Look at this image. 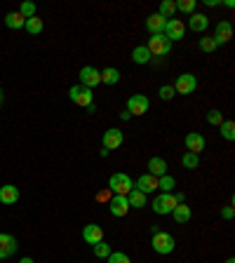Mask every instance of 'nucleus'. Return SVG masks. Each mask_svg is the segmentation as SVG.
<instances>
[{"instance_id":"obj_29","label":"nucleus","mask_w":235,"mask_h":263,"mask_svg":"<svg viewBox=\"0 0 235 263\" xmlns=\"http://www.w3.org/2000/svg\"><path fill=\"white\" fill-rule=\"evenodd\" d=\"M181 164H184L186 170H197V167H200V155L184 153V158H181Z\"/></svg>"},{"instance_id":"obj_18","label":"nucleus","mask_w":235,"mask_h":263,"mask_svg":"<svg viewBox=\"0 0 235 263\" xmlns=\"http://www.w3.org/2000/svg\"><path fill=\"white\" fill-rule=\"evenodd\" d=\"M207 26H209V16L203 14V12H193L191 19H188V28L195 33H205Z\"/></svg>"},{"instance_id":"obj_16","label":"nucleus","mask_w":235,"mask_h":263,"mask_svg":"<svg viewBox=\"0 0 235 263\" xmlns=\"http://www.w3.org/2000/svg\"><path fill=\"white\" fill-rule=\"evenodd\" d=\"M19 188L12 186V183H5V186H0V204H14L19 202Z\"/></svg>"},{"instance_id":"obj_42","label":"nucleus","mask_w":235,"mask_h":263,"mask_svg":"<svg viewBox=\"0 0 235 263\" xmlns=\"http://www.w3.org/2000/svg\"><path fill=\"white\" fill-rule=\"evenodd\" d=\"M19 263H35V261H33V258H28V256H26V258H22V261H19Z\"/></svg>"},{"instance_id":"obj_26","label":"nucleus","mask_w":235,"mask_h":263,"mask_svg":"<svg viewBox=\"0 0 235 263\" xmlns=\"http://www.w3.org/2000/svg\"><path fill=\"white\" fill-rule=\"evenodd\" d=\"M158 14L162 16V19H174V14H176V3H174V0H162V3H160Z\"/></svg>"},{"instance_id":"obj_24","label":"nucleus","mask_w":235,"mask_h":263,"mask_svg":"<svg viewBox=\"0 0 235 263\" xmlns=\"http://www.w3.org/2000/svg\"><path fill=\"white\" fill-rule=\"evenodd\" d=\"M24 24H26V19H24L19 12H10V14L5 16V26L12 28V31H19V28H24Z\"/></svg>"},{"instance_id":"obj_19","label":"nucleus","mask_w":235,"mask_h":263,"mask_svg":"<svg viewBox=\"0 0 235 263\" xmlns=\"http://www.w3.org/2000/svg\"><path fill=\"white\" fill-rule=\"evenodd\" d=\"M165 24H167V19H162L158 12H155V14H151V16H146V28H148V33H151V35L162 33L165 31Z\"/></svg>"},{"instance_id":"obj_30","label":"nucleus","mask_w":235,"mask_h":263,"mask_svg":"<svg viewBox=\"0 0 235 263\" xmlns=\"http://www.w3.org/2000/svg\"><path fill=\"white\" fill-rule=\"evenodd\" d=\"M219 127H221V137H224L226 141H233L235 139V122L233 120H224Z\"/></svg>"},{"instance_id":"obj_22","label":"nucleus","mask_w":235,"mask_h":263,"mask_svg":"<svg viewBox=\"0 0 235 263\" xmlns=\"http://www.w3.org/2000/svg\"><path fill=\"white\" fill-rule=\"evenodd\" d=\"M127 202H130V207L141 209V207H146V195H143L141 191H137V188H132V191L127 193Z\"/></svg>"},{"instance_id":"obj_3","label":"nucleus","mask_w":235,"mask_h":263,"mask_svg":"<svg viewBox=\"0 0 235 263\" xmlns=\"http://www.w3.org/2000/svg\"><path fill=\"white\" fill-rule=\"evenodd\" d=\"M146 49L151 52V57H167L172 52V43L165 38V33H158V35H151V38H148Z\"/></svg>"},{"instance_id":"obj_36","label":"nucleus","mask_w":235,"mask_h":263,"mask_svg":"<svg viewBox=\"0 0 235 263\" xmlns=\"http://www.w3.org/2000/svg\"><path fill=\"white\" fill-rule=\"evenodd\" d=\"M19 14H22L24 19L35 16V5H33V3H22V5H19Z\"/></svg>"},{"instance_id":"obj_8","label":"nucleus","mask_w":235,"mask_h":263,"mask_svg":"<svg viewBox=\"0 0 235 263\" xmlns=\"http://www.w3.org/2000/svg\"><path fill=\"white\" fill-rule=\"evenodd\" d=\"M165 38L170 40V43H176V40H184V33H186V26L181 19H167L165 24Z\"/></svg>"},{"instance_id":"obj_12","label":"nucleus","mask_w":235,"mask_h":263,"mask_svg":"<svg viewBox=\"0 0 235 263\" xmlns=\"http://www.w3.org/2000/svg\"><path fill=\"white\" fill-rule=\"evenodd\" d=\"M184 143H186L188 153H195L200 155L205 151V146H207V141H205L203 134H197V132H191V134H186V139H184Z\"/></svg>"},{"instance_id":"obj_38","label":"nucleus","mask_w":235,"mask_h":263,"mask_svg":"<svg viewBox=\"0 0 235 263\" xmlns=\"http://www.w3.org/2000/svg\"><path fill=\"white\" fill-rule=\"evenodd\" d=\"M221 216H224L226 221H230V219H233V216H235V209H233V204H228V207H224V209H221Z\"/></svg>"},{"instance_id":"obj_41","label":"nucleus","mask_w":235,"mask_h":263,"mask_svg":"<svg viewBox=\"0 0 235 263\" xmlns=\"http://www.w3.org/2000/svg\"><path fill=\"white\" fill-rule=\"evenodd\" d=\"M205 5H207V7H216V5H219V0H205Z\"/></svg>"},{"instance_id":"obj_10","label":"nucleus","mask_w":235,"mask_h":263,"mask_svg":"<svg viewBox=\"0 0 235 263\" xmlns=\"http://www.w3.org/2000/svg\"><path fill=\"white\" fill-rule=\"evenodd\" d=\"M122 141H125V134H122L118 127H111V129L104 132V139H101V143H104V146H101V148H106V151L111 153V151H115V148H120Z\"/></svg>"},{"instance_id":"obj_23","label":"nucleus","mask_w":235,"mask_h":263,"mask_svg":"<svg viewBox=\"0 0 235 263\" xmlns=\"http://www.w3.org/2000/svg\"><path fill=\"white\" fill-rule=\"evenodd\" d=\"M151 59H153V57H151V52L146 49V45H139V47L132 49V61H134V64H148Z\"/></svg>"},{"instance_id":"obj_37","label":"nucleus","mask_w":235,"mask_h":263,"mask_svg":"<svg viewBox=\"0 0 235 263\" xmlns=\"http://www.w3.org/2000/svg\"><path fill=\"white\" fill-rule=\"evenodd\" d=\"M109 263H132L130 261V256H127L125 252H111V256L106 258Z\"/></svg>"},{"instance_id":"obj_40","label":"nucleus","mask_w":235,"mask_h":263,"mask_svg":"<svg viewBox=\"0 0 235 263\" xmlns=\"http://www.w3.org/2000/svg\"><path fill=\"white\" fill-rule=\"evenodd\" d=\"M130 118H132V115H130V110H122V113H120V120H130Z\"/></svg>"},{"instance_id":"obj_32","label":"nucleus","mask_w":235,"mask_h":263,"mask_svg":"<svg viewBox=\"0 0 235 263\" xmlns=\"http://www.w3.org/2000/svg\"><path fill=\"white\" fill-rule=\"evenodd\" d=\"M92 247H94V256H97V258H109L111 256V247L106 245L104 240L97 242V245H92Z\"/></svg>"},{"instance_id":"obj_35","label":"nucleus","mask_w":235,"mask_h":263,"mask_svg":"<svg viewBox=\"0 0 235 263\" xmlns=\"http://www.w3.org/2000/svg\"><path fill=\"white\" fill-rule=\"evenodd\" d=\"M158 97L162 99V101H170V99L176 97V92H174V87H172V85H162V87L158 89Z\"/></svg>"},{"instance_id":"obj_20","label":"nucleus","mask_w":235,"mask_h":263,"mask_svg":"<svg viewBox=\"0 0 235 263\" xmlns=\"http://www.w3.org/2000/svg\"><path fill=\"white\" fill-rule=\"evenodd\" d=\"M191 216H193V212H191V207H188L186 202L176 204L174 212H172V219H174L176 223H188V221H191Z\"/></svg>"},{"instance_id":"obj_34","label":"nucleus","mask_w":235,"mask_h":263,"mask_svg":"<svg viewBox=\"0 0 235 263\" xmlns=\"http://www.w3.org/2000/svg\"><path fill=\"white\" fill-rule=\"evenodd\" d=\"M207 122H209V125H214V127H219L221 122H224V115H221V110H216V108L207 110Z\"/></svg>"},{"instance_id":"obj_13","label":"nucleus","mask_w":235,"mask_h":263,"mask_svg":"<svg viewBox=\"0 0 235 263\" xmlns=\"http://www.w3.org/2000/svg\"><path fill=\"white\" fill-rule=\"evenodd\" d=\"M134 188H137V191H141L143 195H148V193H155V191H158V176L141 174L137 181H134Z\"/></svg>"},{"instance_id":"obj_2","label":"nucleus","mask_w":235,"mask_h":263,"mask_svg":"<svg viewBox=\"0 0 235 263\" xmlns=\"http://www.w3.org/2000/svg\"><path fill=\"white\" fill-rule=\"evenodd\" d=\"M132 188H134V181H132L125 172H115V174H111L109 191L113 193V195H127Z\"/></svg>"},{"instance_id":"obj_28","label":"nucleus","mask_w":235,"mask_h":263,"mask_svg":"<svg viewBox=\"0 0 235 263\" xmlns=\"http://www.w3.org/2000/svg\"><path fill=\"white\" fill-rule=\"evenodd\" d=\"M176 186V179L170 174H162L158 176V188H162V193H172V188Z\"/></svg>"},{"instance_id":"obj_4","label":"nucleus","mask_w":235,"mask_h":263,"mask_svg":"<svg viewBox=\"0 0 235 263\" xmlns=\"http://www.w3.org/2000/svg\"><path fill=\"white\" fill-rule=\"evenodd\" d=\"M174 207H176V200L172 193H160L153 202H151V209H153L155 214H172Z\"/></svg>"},{"instance_id":"obj_11","label":"nucleus","mask_w":235,"mask_h":263,"mask_svg":"<svg viewBox=\"0 0 235 263\" xmlns=\"http://www.w3.org/2000/svg\"><path fill=\"white\" fill-rule=\"evenodd\" d=\"M214 43H216V47H219V45H226V43H230V38H233V24L230 22H219L216 24V31H214Z\"/></svg>"},{"instance_id":"obj_21","label":"nucleus","mask_w":235,"mask_h":263,"mask_svg":"<svg viewBox=\"0 0 235 263\" xmlns=\"http://www.w3.org/2000/svg\"><path fill=\"white\" fill-rule=\"evenodd\" d=\"M148 174H153V176L167 174V162L162 158H151L148 160Z\"/></svg>"},{"instance_id":"obj_17","label":"nucleus","mask_w":235,"mask_h":263,"mask_svg":"<svg viewBox=\"0 0 235 263\" xmlns=\"http://www.w3.org/2000/svg\"><path fill=\"white\" fill-rule=\"evenodd\" d=\"M16 240L12 235H7V233H0V258H10L12 254L16 252Z\"/></svg>"},{"instance_id":"obj_39","label":"nucleus","mask_w":235,"mask_h":263,"mask_svg":"<svg viewBox=\"0 0 235 263\" xmlns=\"http://www.w3.org/2000/svg\"><path fill=\"white\" fill-rule=\"evenodd\" d=\"M111 197H113V193L106 188V191H101V193L97 195V200H99V202H111Z\"/></svg>"},{"instance_id":"obj_5","label":"nucleus","mask_w":235,"mask_h":263,"mask_svg":"<svg viewBox=\"0 0 235 263\" xmlns=\"http://www.w3.org/2000/svg\"><path fill=\"white\" fill-rule=\"evenodd\" d=\"M78 76H80V85L87 89H94L97 85H101V71L94 68V66H82Z\"/></svg>"},{"instance_id":"obj_6","label":"nucleus","mask_w":235,"mask_h":263,"mask_svg":"<svg viewBox=\"0 0 235 263\" xmlns=\"http://www.w3.org/2000/svg\"><path fill=\"white\" fill-rule=\"evenodd\" d=\"M172 87H174L176 94H193L197 89V78L193 76V73H181Z\"/></svg>"},{"instance_id":"obj_14","label":"nucleus","mask_w":235,"mask_h":263,"mask_svg":"<svg viewBox=\"0 0 235 263\" xmlns=\"http://www.w3.org/2000/svg\"><path fill=\"white\" fill-rule=\"evenodd\" d=\"M109 209L113 216H118V219H122V216H127V209H130V202H127V195H113L109 202Z\"/></svg>"},{"instance_id":"obj_1","label":"nucleus","mask_w":235,"mask_h":263,"mask_svg":"<svg viewBox=\"0 0 235 263\" xmlns=\"http://www.w3.org/2000/svg\"><path fill=\"white\" fill-rule=\"evenodd\" d=\"M153 230V237H151V247H153V252L155 254H172L174 252V247H176V240H174V235H170V233H165V230H160V228H151Z\"/></svg>"},{"instance_id":"obj_9","label":"nucleus","mask_w":235,"mask_h":263,"mask_svg":"<svg viewBox=\"0 0 235 263\" xmlns=\"http://www.w3.org/2000/svg\"><path fill=\"white\" fill-rule=\"evenodd\" d=\"M68 97H71L73 104L82 106V108H89V106H92V89L82 87V85H76V87L68 89Z\"/></svg>"},{"instance_id":"obj_31","label":"nucleus","mask_w":235,"mask_h":263,"mask_svg":"<svg viewBox=\"0 0 235 263\" xmlns=\"http://www.w3.org/2000/svg\"><path fill=\"white\" fill-rule=\"evenodd\" d=\"M195 7H197L195 0H179V3H176V12H184V14H193Z\"/></svg>"},{"instance_id":"obj_7","label":"nucleus","mask_w":235,"mask_h":263,"mask_svg":"<svg viewBox=\"0 0 235 263\" xmlns=\"http://www.w3.org/2000/svg\"><path fill=\"white\" fill-rule=\"evenodd\" d=\"M148 108H151V101H148L146 94H134V97L127 99V110H130L132 118L134 115H146Z\"/></svg>"},{"instance_id":"obj_25","label":"nucleus","mask_w":235,"mask_h":263,"mask_svg":"<svg viewBox=\"0 0 235 263\" xmlns=\"http://www.w3.org/2000/svg\"><path fill=\"white\" fill-rule=\"evenodd\" d=\"M101 82H104V85H118V82H120V71L113 68V66L104 68V71H101Z\"/></svg>"},{"instance_id":"obj_33","label":"nucleus","mask_w":235,"mask_h":263,"mask_svg":"<svg viewBox=\"0 0 235 263\" xmlns=\"http://www.w3.org/2000/svg\"><path fill=\"white\" fill-rule=\"evenodd\" d=\"M197 47L203 49L205 54H212L214 49H216V43H214V38H200V43H197Z\"/></svg>"},{"instance_id":"obj_43","label":"nucleus","mask_w":235,"mask_h":263,"mask_svg":"<svg viewBox=\"0 0 235 263\" xmlns=\"http://www.w3.org/2000/svg\"><path fill=\"white\" fill-rule=\"evenodd\" d=\"M3 101H5V97H3V92H0V104H3Z\"/></svg>"},{"instance_id":"obj_27","label":"nucleus","mask_w":235,"mask_h":263,"mask_svg":"<svg viewBox=\"0 0 235 263\" xmlns=\"http://www.w3.org/2000/svg\"><path fill=\"white\" fill-rule=\"evenodd\" d=\"M24 28H26V31L31 33V35H38V33H43L45 24H43V19H40V16H31V19H26Z\"/></svg>"},{"instance_id":"obj_44","label":"nucleus","mask_w":235,"mask_h":263,"mask_svg":"<svg viewBox=\"0 0 235 263\" xmlns=\"http://www.w3.org/2000/svg\"><path fill=\"white\" fill-rule=\"evenodd\" d=\"M226 263H235V258H228V261H226Z\"/></svg>"},{"instance_id":"obj_15","label":"nucleus","mask_w":235,"mask_h":263,"mask_svg":"<svg viewBox=\"0 0 235 263\" xmlns=\"http://www.w3.org/2000/svg\"><path fill=\"white\" fill-rule=\"evenodd\" d=\"M82 240L87 242V245H97V242L104 240V228L97 223H87L82 228Z\"/></svg>"}]
</instances>
